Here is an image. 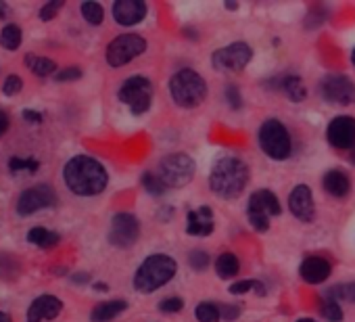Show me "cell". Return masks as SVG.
<instances>
[{"instance_id": "cell-1", "label": "cell", "mask_w": 355, "mask_h": 322, "mask_svg": "<svg viewBox=\"0 0 355 322\" xmlns=\"http://www.w3.org/2000/svg\"><path fill=\"white\" fill-rule=\"evenodd\" d=\"M63 178H65L67 189L80 197H94V195L103 193L109 183V176H107V170L103 168V164H98L96 159H92L88 155L71 157L65 164Z\"/></svg>"}, {"instance_id": "cell-2", "label": "cell", "mask_w": 355, "mask_h": 322, "mask_svg": "<svg viewBox=\"0 0 355 322\" xmlns=\"http://www.w3.org/2000/svg\"><path fill=\"white\" fill-rule=\"evenodd\" d=\"M249 180V168L239 157H224L211 170L209 187L222 199H236Z\"/></svg>"}, {"instance_id": "cell-3", "label": "cell", "mask_w": 355, "mask_h": 322, "mask_svg": "<svg viewBox=\"0 0 355 322\" xmlns=\"http://www.w3.org/2000/svg\"><path fill=\"white\" fill-rule=\"evenodd\" d=\"M178 264L173 257L163 255V253H155L150 257H146L140 268L136 270L134 276V287L140 293H153L159 287H163L165 282H169L175 276Z\"/></svg>"}, {"instance_id": "cell-4", "label": "cell", "mask_w": 355, "mask_h": 322, "mask_svg": "<svg viewBox=\"0 0 355 322\" xmlns=\"http://www.w3.org/2000/svg\"><path fill=\"white\" fill-rule=\"evenodd\" d=\"M169 92L175 105L193 109L207 96V82L195 69H180L169 80Z\"/></svg>"}, {"instance_id": "cell-5", "label": "cell", "mask_w": 355, "mask_h": 322, "mask_svg": "<svg viewBox=\"0 0 355 322\" xmlns=\"http://www.w3.org/2000/svg\"><path fill=\"white\" fill-rule=\"evenodd\" d=\"M195 170H197L195 161L187 153H173V155H167L165 159H161L157 174L165 183V187L180 189L193 180Z\"/></svg>"}, {"instance_id": "cell-6", "label": "cell", "mask_w": 355, "mask_h": 322, "mask_svg": "<svg viewBox=\"0 0 355 322\" xmlns=\"http://www.w3.org/2000/svg\"><path fill=\"white\" fill-rule=\"evenodd\" d=\"M259 146L272 159H286L291 155V134L278 119H268L259 128Z\"/></svg>"}, {"instance_id": "cell-7", "label": "cell", "mask_w": 355, "mask_h": 322, "mask_svg": "<svg viewBox=\"0 0 355 322\" xmlns=\"http://www.w3.org/2000/svg\"><path fill=\"white\" fill-rule=\"evenodd\" d=\"M117 96H119L121 103H125L130 107V111L134 115H142L150 107V101H153V84H150V80H146L142 76H132V78H128L121 84Z\"/></svg>"}, {"instance_id": "cell-8", "label": "cell", "mask_w": 355, "mask_h": 322, "mask_svg": "<svg viewBox=\"0 0 355 322\" xmlns=\"http://www.w3.org/2000/svg\"><path fill=\"white\" fill-rule=\"evenodd\" d=\"M249 222L255 230L259 232H266L270 228V218L272 216H280L282 214V207H280V201L274 193L261 189V191H255L249 199Z\"/></svg>"}, {"instance_id": "cell-9", "label": "cell", "mask_w": 355, "mask_h": 322, "mask_svg": "<svg viewBox=\"0 0 355 322\" xmlns=\"http://www.w3.org/2000/svg\"><path fill=\"white\" fill-rule=\"evenodd\" d=\"M146 51V40L136 34H123L117 36L109 46H107V63L111 67H121L130 63L132 59L140 57Z\"/></svg>"}, {"instance_id": "cell-10", "label": "cell", "mask_w": 355, "mask_h": 322, "mask_svg": "<svg viewBox=\"0 0 355 322\" xmlns=\"http://www.w3.org/2000/svg\"><path fill=\"white\" fill-rule=\"evenodd\" d=\"M251 57H253V51H251L249 44L234 42V44H230L226 49L216 51L211 63H214V67L218 71H241V69H245L249 65Z\"/></svg>"}, {"instance_id": "cell-11", "label": "cell", "mask_w": 355, "mask_h": 322, "mask_svg": "<svg viewBox=\"0 0 355 322\" xmlns=\"http://www.w3.org/2000/svg\"><path fill=\"white\" fill-rule=\"evenodd\" d=\"M140 235V222L132 214H115L111 220V230H109V241L115 247H132L138 241Z\"/></svg>"}, {"instance_id": "cell-12", "label": "cell", "mask_w": 355, "mask_h": 322, "mask_svg": "<svg viewBox=\"0 0 355 322\" xmlns=\"http://www.w3.org/2000/svg\"><path fill=\"white\" fill-rule=\"evenodd\" d=\"M57 201V195L55 191L49 187V185H36L28 191H24L17 199V212L21 216H30L38 210H44V207H51L55 205Z\"/></svg>"}, {"instance_id": "cell-13", "label": "cell", "mask_w": 355, "mask_h": 322, "mask_svg": "<svg viewBox=\"0 0 355 322\" xmlns=\"http://www.w3.org/2000/svg\"><path fill=\"white\" fill-rule=\"evenodd\" d=\"M320 92L328 103L351 105L355 101V84L347 76H328L320 84Z\"/></svg>"}, {"instance_id": "cell-14", "label": "cell", "mask_w": 355, "mask_h": 322, "mask_svg": "<svg viewBox=\"0 0 355 322\" xmlns=\"http://www.w3.org/2000/svg\"><path fill=\"white\" fill-rule=\"evenodd\" d=\"M328 142L336 149H355V119L338 115L328 126Z\"/></svg>"}, {"instance_id": "cell-15", "label": "cell", "mask_w": 355, "mask_h": 322, "mask_svg": "<svg viewBox=\"0 0 355 322\" xmlns=\"http://www.w3.org/2000/svg\"><path fill=\"white\" fill-rule=\"evenodd\" d=\"M288 210L293 212V216L301 222H311L313 220V214H315V207H313V197H311V191L309 187L305 185H299L293 189L291 197H288Z\"/></svg>"}, {"instance_id": "cell-16", "label": "cell", "mask_w": 355, "mask_h": 322, "mask_svg": "<svg viewBox=\"0 0 355 322\" xmlns=\"http://www.w3.org/2000/svg\"><path fill=\"white\" fill-rule=\"evenodd\" d=\"M113 17L119 26H136L146 17V5L140 0H117L113 5Z\"/></svg>"}, {"instance_id": "cell-17", "label": "cell", "mask_w": 355, "mask_h": 322, "mask_svg": "<svg viewBox=\"0 0 355 322\" xmlns=\"http://www.w3.org/2000/svg\"><path fill=\"white\" fill-rule=\"evenodd\" d=\"M63 307V301L55 295H40L38 299H34V303L28 310V322H44V320H53L59 316Z\"/></svg>"}, {"instance_id": "cell-18", "label": "cell", "mask_w": 355, "mask_h": 322, "mask_svg": "<svg viewBox=\"0 0 355 322\" xmlns=\"http://www.w3.org/2000/svg\"><path fill=\"white\" fill-rule=\"evenodd\" d=\"M187 232L193 237H209L214 232V212L211 207H199L189 212L187 220Z\"/></svg>"}, {"instance_id": "cell-19", "label": "cell", "mask_w": 355, "mask_h": 322, "mask_svg": "<svg viewBox=\"0 0 355 322\" xmlns=\"http://www.w3.org/2000/svg\"><path fill=\"white\" fill-rule=\"evenodd\" d=\"M330 262L324 260V257H318V255H311L307 260H303L299 272L303 276V280L311 282V285H318V282H324L328 276H330Z\"/></svg>"}, {"instance_id": "cell-20", "label": "cell", "mask_w": 355, "mask_h": 322, "mask_svg": "<svg viewBox=\"0 0 355 322\" xmlns=\"http://www.w3.org/2000/svg\"><path fill=\"white\" fill-rule=\"evenodd\" d=\"M322 185H324V191H326L328 195L336 197V199L345 197V195L349 193V189H351L349 176H347L345 172H340V170H330V172H326Z\"/></svg>"}, {"instance_id": "cell-21", "label": "cell", "mask_w": 355, "mask_h": 322, "mask_svg": "<svg viewBox=\"0 0 355 322\" xmlns=\"http://www.w3.org/2000/svg\"><path fill=\"white\" fill-rule=\"evenodd\" d=\"M128 307L125 301H105V303H98L92 312H90V320L92 322H109L113 320L115 316H119L123 310Z\"/></svg>"}, {"instance_id": "cell-22", "label": "cell", "mask_w": 355, "mask_h": 322, "mask_svg": "<svg viewBox=\"0 0 355 322\" xmlns=\"http://www.w3.org/2000/svg\"><path fill=\"white\" fill-rule=\"evenodd\" d=\"M24 63L40 78L44 76H51V74H57V63L53 59H46V57H36V55H26Z\"/></svg>"}, {"instance_id": "cell-23", "label": "cell", "mask_w": 355, "mask_h": 322, "mask_svg": "<svg viewBox=\"0 0 355 322\" xmlns=\"http://www.w3.org/2000/svg\"><path fill=\"white\" fill-rule=\"evenodd\" d=\"M28 241L38 245V247H42V249H51V247H55L61 241V237L57 232H51V230L42 228V226H36V228H32L28 232Z\"/></svg>"}, {"instance_id": "cell-24", "label": "cell", "mask_w": 355, "mask_h": 322, "mask_svg": "<svg viewBox=\"0 0 355 322\" xmlns=\"http://www.w3.org/2000/svg\"><path fill=\"white\" fill-rule=\"evenodd\" d=\"M241 270V262L234 253H222L216 262V272L220 278H232Z\"/></svg>"}, {"instance_id": "cell-25", "label": "cell", "mask_w": 355, "mask_h": 322, "mask_svg": "<svg viewBox=\"0 0 355 322\" xmlns=\"http://www.w3.org/2000/svg\"><path fill=\"white\" fill-rule=\"evenodd\" d=\"M282 90H284L286 96H288L291 101H295V103L303 101L305 94H307L305 84H303V80H301L299 76H286V78H282Z\"/></svg>"}, {"instance_id": "cell-26", "label": "cell", "mask_w": 355, "mask_h": 322, "mask_svg": "<svg viewBox=\"0 0 355 322\" xmlns=\"http://www.w3.org/2000/svg\"><path fill=\"white\" fill-rule=\"evenodd\" d=\"M0 44H3L7 51H15L21 44V30L15 24H9L0 32Z\"/></svg>"}, {"instance_id": "cell-27", "label": "cell", "mask_w": 355, "mask_h": 322, "mask_svg": "<svg viewBox=\"0 0 355 322\" xmlns=\"http://www.w3.org/2000/svg\"><path fill=\"white\" fill-rule=\"evenodd\" d=\"M142 187H144V191H146L148 195H153V197H159V195H163V193L167 191L165 183H163V180L159 178V174H155V172L142 174Z\"/></svg>"}, {"instance_id": "cell-28", "label": "cell", "mask_w": 355, "mask_h": 322, "mask_svg": "<svg viewBox=\"0 0 355 322\" xmlns=\"http://www.w3.org/2000/svg\"><path fill=\"white\" fill-rule=\"evenodd\" d=\"M195 316L199 322H220V307L216 303H199L197 310H195Z\"/></svg>"}, {"instance_id": "cell-29", "label": "cell", "mask_w": 355, "mask_h": 322, "mask_svg": "<svg viewBox=\"0 0 355 322\" xmlns=\"http://www.w3.org/2000/svg\"><path fill=\"white\" fill-rule=\"evenodd\" d=\"M82 15L92 26H101L103 19H105V11H103V7L98 3H84L82 5Z\"/></svg>"}, {"instance_id": "cell-30", "label": "cell", "mask_w": 355, "mask_h": 322, "mask_svg": "<svg viewBox=\"0 0 355 322\" xmlns=\"http://www.w3.org/2000/svg\"><path fill=\"white\" fill-rule=\"evenodd\" d=\"M320 312H322V316H324L326 320H330V322H340V320H343V310H340V305H338L336 299H330V297H328L326 301H322Z\"/></svg>"}, {"instance_id": "cell-31", "label": "cell", "mask_w": 355, "mask_h": 322, "mask_svg": "<svg viewBox=\"0 0 355 322\" xmlns=\"http://www.w3.org/2000/svg\"><path fill=\"white\" fill-rule=\"evenodd\" d=\"M328 297L330 299H343V301H351L355 303V282H347V285H338L336 289H330L328 291Z\"/></svg>"}, {"instance_id": "cell-32", "label": "cell", "mask_w": 355, "mask_h": 322, "mask_svg": "<svg viewBox=\"0 0 355 322\" xmlns=\"http://www.w3.org/2000/svg\"><path fill=\"white\" fill-rule=\"evenodd\" d=\"M40 164L36 159H21V157H11L9 159V170L11 172H36Z\"/></svg>"}, {"instance_id": "cell-33", "label": "cell", "mask_w": 355, "mask_h": 322, "mask_svg": "<svg viewBox=\"0 0 355 322\" xmlns=\"http://www.w3.org/2000/svg\"><path fill=\"white\" fill-rule=\"evenodd\" d=\"M251 289H255L259 295H266L263 285L257 282V280H241V282H234V285L230 287V293H232V295H243V293H247V291H251Z\"/></svg>"}, {"instance_id": "cell-34", "label": "cell", "mask_w": 355, "mask_h": 322, "mask_svg": "<svg viewBox=\"0 0 355 322\" xmlns=\"http://www.w3.org/2000/svg\"><path fill=\"white\" fill-rule=\"evenodd\" d=\"M189 262H191V266H193L197 272H201V270H205V268L209 266V253H207V251H201V249H195V251L191 253Z\"/></svg>"}, {"instance_id": "cell-35", "label": "cell", "mask_w": 355, "mask_h": 322, "mask_svg": "<svg viewBox=\"0 0 355 322\" xmlns=\"http://www.w3.org/2000/svg\"><path fill=\"white\" fill-rule=\"evenodd\" d=\"M21 88H24V80H21L19 76H9V78L5 80L3 92H5L7 96H15V94L21 92Z\"/></svg>"}, {"instance_id": "cell-36", "label": "cell", "mask_w": 355, "mask_h": 322, "mask_svg": "<svg viewBox=\"0 0 355 322\" xmlns=\"http://www.w3.org/2000/svg\"><path fill=\"white\" fill-rule=\"evenodd\" d=\"M61 9H63V3H61V0H53V3H46V5L40 9V19H42V22H51V19H55V15H57Z\"/></svg>"}, {"instance_id": "cell-37", "label": "cell", "mask_w": 355, "mask_h": 322, "mask_svg": "<svg viewBox=\"0 0 355 322\" xmlns=\"http://www.w3.org/2000/svg\"><path fill=\"white\" fill-rule=\"evenodd\" d=\"M182 307H184V301H182L180 297H167V299H163V301H161V305H159V310H161V312H165V314L180 312Z\"/></svg>"}, {"instance_id": "cell-38", "label": "cell", "mask_w": 355, "mask_h": 322, "mask_svg": "<svg viewBox=\"0 0 355 322\" xmlns=\"http://www.w3.org/2000/svg\"><path fill=\"white\" fill-rule=\"evenodd\" d=\"M82 78V69L80 67H67V69H61L55 74V80L57 82H69V80H80Z\"/></svg>"}, {"instance_id": "cell-39", "label": "cell", "mask_w": 355, "mask_h": 322, "mask_svg": "<svg viewBox=\"0 0 355 322\" xmlns=\"http://www.w3.org/2000/svg\"><path fill=\"white\" fill-rule=\"evenodd\" d=\"M226 99H228V103H230V107H232V109H241V107H243L241 90H239L234 84H230V86L226 88Z\"/></svg>"}, {"instance_id": "cell-40", "label": "cell", "mask_w": 355, "mask_h": 322, "mask_svg": "<svg viewBox=\"0 0 355 322\" xmlns=\"http://www.w3.org/2000/svg\"><path fill=\"white\" fill-rule=\"evenodd\" d=\"M239 314H241V310L236 307V305H220V316L224 318V320H228V322H232V320H236L239 318Z\"/></svg>"}, {"instance_id": "cell-41", "label": "cell", "mask_w": 355, "mask_h": 322, "mask_svg": "<svg viewBox=\"0 0 355 322\" xmlns=\"http://www.w3.org/2000/svg\"><path fill=\"white\" fill-rule=\"evenodd\" d=\"M24 119H26V121H32V124H40L44 117H42V113H38V111L26 109V111H24Z\"/></svg>"}, {"instance_id": "cell-42", "label": "cell", "mask_w": 355, "mask_h": 322, "mask_svg": "<svg viewBox=\"0 0 355 322\" xmlns=\"http://www.w3.org/2000/svg\"><path fill=\"white\" fill-rule=\"evenodd\" d=\"M7 130H9V115L3 109H0V136H3Z\"/></svg>"}, {"instance_id": "cell-43", "label": "cell", "mask_w": 355, "mask_h": 322, "mask_svg": "<svg viewBox=\"0 0 355 322\" xmlns=\"http://www.w3.org/2000/svg\"><path fill=\"white\" fill-rule=\"evenodd\" d=\"M71 280H73V282H80V285H82V282H88V280H90V276L82 272V274H73V276H71Z\"/></svg>"}, {"instance_id": "cell-44", "label": "cell", "mask_w": 355, "mask_h": 322, "mask_svg": "<svg viewBox=\"0 0 355 322\" xmlns=\"http://www.w3.org/2000/svg\"><path fill=\"white\" fill-rule=\"evenodd\" d=\"M0 322H13V318L5 312H0Z\"/></svg>"}, {"instance_id": "cell-45", "label": "cell", "mask_w": 355, "mask_h": 322, "mask_svg": "<svg viewBox=\"0 0 355 322\" xmlns=\"http://www.w3.org/2000/svg\"><path fill=\"white\" fill-rule=\"evenodd\" d=\"M7 15V5L5 3H0V19H3Z\"/></svg>"}, {"instance_id": "cell-46", "label": "cell", "mask_w": 355, "mask_h": 322, "mask_svg": "<svg viewBox=\"0 0 355 322\" xmlns=\"http://www.w3.org/2000/svg\"><path fill=\"white\" fill-rule=\"evenodd\" d=\"M94 287H96V291H107V285L105 282H96Z\"/></svg>"}, {"instance_id": "cell-47", "label": "cell", "mask_w": 355, "mask_h": 322, "mask_svg": "<svg viewBox=\"0 0 355 322\" xmlns=\"http://www.w3.org/2000/svg\"><path fill=\"white\" fill-rule=\"evenodd\" d=\"M349 161H351V164H353V166H355V149H353V151H351V157H349Z\"/></svg>"}, {"instance_id": "cell-48", "label": "cell", "mask_w": 355, "mask_h": 322, "mask_svg": "<svg viewBox=\"0 0 355 322\" xmlns=\"http://www.w3.org/2000/svg\"><path fill=\"white\" fill-rule=\"evenodd\" d=\"M351 63H353V65H355V49H353V51H351Z\"/></svg>"}, {"instance_id": "cell-49", "label": "cell", "mask_w": 355, "mask_h": 322, "mask_svg": "<svg viewBox=\"0 0 355 322\" xmlns=\"http://www.w3.org/2000/svg\"><path fill=\"white\" fill-rule=\"evenodd\" d=\"M299 322H315V320H309V318H303V320H299Z\"/></svg>"}]
</instances>
